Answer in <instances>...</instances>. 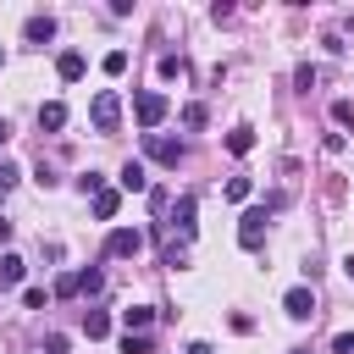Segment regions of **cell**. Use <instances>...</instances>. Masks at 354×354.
Listing matches in <instances>:
<instances>
[{"label": "cell", "mask_w": 354, "mask_h": 354, "mask_svg": "<svg viewBox=\"0 0 354 354\" xmlns=\"http://www.w3.org/2000/svg\"><path fill=\"white\" fill-rule=\"evenodd\" d=\"M88 122H94L100 133H116V122H122V100H116V88H100V94H94Z\"/></svg>", "instance_id": "1"}, {"label": "cell", "mask_w": 354, "mask_h": 354, "mask_svg": "<svg viewBox=\"0 0 354 354\" xmlns=\"http://www.w3.org/2000/svg\"><path fill=\"white\" fill-rule=\"evenodd\" d=\"M266 227H271V210H266V205L243 210V216H238V243H243V249H260V243H266Z\"/></svg>", "instance_id": "2"}, {"label": "cell", "mask_w": 354, "mask_h": 354, "mask_svg": "<svg viewBox=\"0 0 354 354\" xmlns=\"http://www.w3.org/2000/svg\"><path fill=\"white\" fill-rule=\"evenodd\" d=\"M138 249H144V232H138V227H116V232L105 238V254H111V260H133Z\"/></svg>", "instance_id": "3"}, {"label": "cell", "mask_w": 354, "mask_h": 354, "mask_svg": "<svg viewBox=\"0 0 354 354\" xmlns=\"http://www.w3.org/2000/svg\"><path fill=\"white\" fill-rule=\"evenodd\" d=\"M133 116H138V127H155V122L166 116V94H160V88H144V94L133 100Z\"/></svg>", "instance_id": "4"}, {"label": "cell", "mask_w": 354, "mask_h": 354, "mask_svg": "<svg viewBox=\"0 0 354 354\" xmlns=\"http://www.w3.org/2000/svg\"><path fill=\"white\" fill-rule=\"evenodd\" d=\"M144 155L160 160V166H177V160H183V144H171V138H160V133H144Z\"/></svg>", "instance_id": "5"}, {"label": "cell", "mask_w": 354, "mask_h": 354, "mask_svg": "<svg viewBox=\"0 0 354 354\" xmlns=\"http://www.w3.org/2000/svg\"><path fill=\"white\" fill-rule=\"evenodd\" d=\"M282 310H288L293 321H310V315H315V288H288V293H282Z\"/></svg>", "instance_id": "6"}, {"label": "cell", "mask_w": 354, "mask_h": 354, "mask_svg": "<svg viewBox=\"0 0 354 354\" xmlns=\"http://www.w3.org/2000/svg\"><path fill=\"white\" fill-rule=\"evenodd\" d=\"M194 216H199V199H194V194H183V199H177V210H171V221H177V232H183V238H194V227H199Z\"/></svg>", "instance_id": "7"}, {"label": "cell", "mask_w": 354, "mask_h": 354, "mask_svg": "<svg viewBox=\"0 0 354 354\" xmlns=\"http://www.w3.org/2000/svg\"><path fill=\"white\" fill-rule=\"evenodd\" d=\"M22 33H28V44H50L55 39V17H28Z\"/></svg>", "instance_id": "8"}, {"label": "cell", "mask_w": 354, "mask_h": 354, "mask_svg": "<svg viewBox=\"0 0 354 354\" xmlns=\"http://www.w3.org/2000/svg\"><path fill=\"white\" fill-rule=\"evenodd\" d=\"M55 72H61V83H77V77H83V55H77V50H61Z\"/></svg>", "instance_id": "9"}, {"label": "cell", "mask_w": 354, "mask_h": 354, "mask_svg": "<svg viewBox=\"0 0 354 354\" xmlns=\"http://www.w3.org/2000/svg\"><path fill=\"white\" fill-rule=\"evenodd\" d=\"M39 127H50V133H61V127H66V105H61V100H50V105H39Z\"/></svg>", "instance_id": "10"}, {"label": "cell", "mask_w": 354, "mask_h": 354, "mask_svg": "<svg viewBox=\"0 0 354 354\" xmlns=\"http://www.w3.org/2000/svg\"><path fill=\"white\" fill-rule=\"evenodd\" d=\"M116 210H122V194H116V188H100V194H94V216H100V221H111Z\"/></svg>", "instance_id": "11"}, {"label": "cell", "mask_w": 354, "mask_h": 354, "mask_svg": "<svg viewBox=\"0 0 354 354\" xmlns=\"http://www.w3.org/2000/svg\"><path fill=\"white\" fill-rule=\"evenodd\" d=\"M149 321H155V310H149V304H127V310H122V326H127V332H144Z\"/></svg>", "instance_id": "12"}, {"label": "cell", "mask_w": 354, "mask_h": 354, "mask_svg": "<svg viewBox=\"0 0 354 354\" xmlns=\"http://www.w3.org/2000/svg\"><path fill=\"white\" fill-rule=\"evenodd\" d=\"M227 149H232V155H249V149H254V127H232V133H227Z\"/></svg>", "instance_id": "13"}, {"label": "cell", "mask_w": 354, "mask_h": 354, "mask_svg": "<svg viewBox=\"0 0 354 354\" xmlns=\"http://www.w3.org/2000/svg\"><path fill=\"white\" fill-rule=\"evenodd\" d=\"M122 188H127V194L149 188V177H144V166H138V160H127V166H122Z\"/></svg>", "instance_id": "14"}, {"label": "cell", "mask_w": 354, "mask_h": 354, "mask_svg": "<svg viewBox=\"0 0 354 354\" xmlns=\"http://www.w3.org/2000/svg\"><path fill=\"white\" fill-rule=\"evenodd\" d=\"M83 332H88V337H105V332H111V315H105V310H83Z\"/></svg>", "instance_id": "15"}, {"label": "cell", "mask_w": 354, "mask_h": 354, "mask_svg": "<svg viewBox=\"0 0 354 354\" xmlns=\"http://www.w3.org/2000/svg\"><path fill=\"white\" fill-rule=\"evenodd\" d=\"M22 282V260L17 254H0V288H17Z\"/></svg>", "instance_id": "16"}, {"label": "cell", "mask_w": 354, "mask_h": 354, "mask_svg": "<svg viewBox=\"0 0 354 354\" xmlns=\"http://www.w3.org/2000/svg\"><path fill=\"white\" fill-rule=\"evenodd\" d=\"M100 66H105V77H122V72H127V50H105Z\"/></svg>", "instance_id": "17"}, {"label": "cell", "mask_w": 354, "mask_h": 354, "mask_svg": "<svg viewBox=\"0 0 354 354\" xmlns=\"http://www.w3.org/2000/svg\"><path fill=\"white\" fill-rule=\"evenodd\" d=\"M100 288H105V277H100L94 266H88V271H77V293H100Z\"/></svg>", "instance_id": "18"}, {"label": "cell", "mask_w": 354, "mask_h": 354, "mask_svg": "<svg viewBox=\"0 0 354 354\" xmlns=\"http://www.w3.org/2000/svg\"><path fill=\"white\" fill-rule=\"evenodd\" d=\"M122 354H155V343H149V337H144V332H138V337H133V332H127V337H122Z\"/></svg>", "instance_id": "19"}, {"label": "cell", "mask_w": 354, "mask_h": 354, "mask_svg": "<svg viewBox=\"0 0 354 354\" xmlns=\"http://www.w3.org/2000/svg\"><path fill=\"white\" fill-rule=\"evenodd\" d=\"M227 199L243 205V199H249V177H227Z\"/></svg>", "instance_id": "20"}, {"label": "cell", "mask_w": 354, "mask_h": 354, "mask_svg": "<svg viewBox=\"0 0 354 354\" xmlns=\"http://www.w3.org/2000/svg\"><path fill=\"white\" fill-rule=\"evenodd\" d=\"M160 77H183V55H160Z\"/></svg>", "instance_id": "21"}, {"label": "cell", "mask_w": 354, "mask_h": 354, "mask_svg": "<svg viewBox=\"0 0 354 354\" xmlns=\"http://www.w3.org/2000/svg\"><path fill=\"white\" fill-rule=\"evenodd\" d=\"M183 122H188V127H205V105H199V100H194V105H183Z\"/></svg>", "instance_id": "22"}, {"label": "cell", "mask_w": 354, "mask_h": 354, "mask_svg": "<svg viewBox=\"0 0 354 354\" xmlns=\"http://www.w3.org/2000/svg\"><path fill=\"white\" fill-rule=\"evenodd\" d=\"M44 299H50L44 288H28V293H22V304H28V310H44Z\"/></svg>", "instance_id": "23"}, {"label": "cell", "mask_w": 354, "mask_h": 354, "mask_svg": "<svg viewBox=\"0 0 354 354\" xmlns=\"http://www.w3.org/2000/svg\"><path fill=\"white\" fill-rule=\"evenodd\" d=\"M11 183H17V160H0V194H6Z\"/></svg>", "instance_id": "24"}, {"label": "cell", "mask_w": 354, "mask_h": 354, "mask_svg": "<svg viewBox=\"0 0 354 354\" xmlns=\"http://www.w3.org/2000/svg\"><path fill=\"white\" fill-rule=\"evenodd\" d=\"M332 354H354V332H337L332 337Z\"/></svg>", "instance_id": "25"}, {"label": "cell", "mask_w": 354, "mask_h": 354, "mask_svg": "<svg viewBox=\"0 0 354 354\" xmlns=\"http://www.w3.org/2000/svg\"><path fill=\"white\" fill-rule=\"evenodd\" d=\"M6 238H11V221H6V216H0V243H6Z\"/></svg>", "instance_id": "26"}, {"label": "cell", "mask_w": 354, "mask_h": 354, "mask_svg": "<svg viewBox=\"0 0 354 354\" xmlns=\"http://www.w3.org/2000/svg\"><path fill=\"white\" fill-rule=\"evenodd\" d=\"M343 271H348V277H354V254H348V260H343Z\"/></svg>", "instance_id": "27"}, {"label": "cell", "mask_w": 354, "mask_h": 354, "mask_svg": "<svg viewBox=\"0 0 354 354\" xmlns=\"http://www.w3.org/2000/svg\"><path fill=\"white\" fill-rule=\"evenodd\" d=\"M6 133H11V127H6V116H0V138H6Z\"/></svg>", "instance_id": "28"}, {"label": "cell", "mask_w": 354, "mask_h": 354, "mask_svg": "<svg viewBox=\"0 0 354 354\" xmlns=\"http://www.w3.org/2000/svg\"><path fill=\"white\" fill-rule=\"evenodd\" d=\"M288 354H310V348H288Z\"/></svg>", "instance_id": "29"}, {"label": "cell", "mask_w": 354, "mask_h": 354, "mask_svg": "<svg viewBox=\"0 0 354 354\" xmlns=\"http://www.w3.org/2000/svg\"><path fill=\"white\" fill-rule=\"evenodd\" d=\"M0 199H6V194H0Z\"/></svg>", "instance_id": "30"}]
</instances>
